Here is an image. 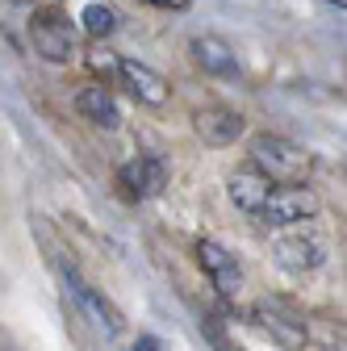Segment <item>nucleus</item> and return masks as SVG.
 I'll use <instances>...</instances> for the list:
<instances>
[{
  "instance_id": "1",
  "label": "nucleus",
  "mask_w": 347,
  "mask_h": 351,
  "mask_svg": "<svg viewBox=\"0 0 347 351\" xmlns=\"http://www.w3.org/2000/svg\"><path fill=\"white\" fill-rule=\"evenodd\" d=\"M251 159H255V171H264L268 180L276 184V180H301L306 176V151L301 147H293L289 138H276V134H259L255 143H251Z\"/></svg>"
},
{
  "instance_id": "2",
  "label": "nucleus",
  "mask_w": 347,
  "mask_h": 351,
  "mask_svg": "<svg viewBox=\"0 0 347 351\" xmlns=\"http://www.w3.org/2000/svg\"><path fill=\"white\" fill-rule=\"evenodd\" d=\"M29 38H34V51L47 59V63H67L75 55V25L59 9L38 13L29 21Z\"/></svg>"
},
{
  "instance_id": "3",
  "label": "nucleus",
  "mask_w": 347,
  "mask_h": 351,
  "mask_svg": "<svg viewBox=\"0 0 347 351\" xmlns=\"http://www.w3.org/2000/svg\"><path fill=\"white\" fill-rule=\"evenodd\" d=\"M314 213H318V197L310 189H301V184L276 189V193H268L264 205H259V217H264L268 226H293V222H306Z\"/></svg>"
},
{
  "instance_id": "4",
  "label": "nucleus",
  "mask_w": 347,
  "mask_h": 351,
  "mask_svg": "<svg viewBox=\"0 0 347 351\" xmlns=\"http://www.w3.org/2000/svg\"><path fill=\"white\" fill-rule=\"evenodd\" d=\"M193 130H197V138H201V143H209V147H230V143H239V138H243L247 121H243V113H239V109H226V105H205V109H197V113H193Z\"/></svg>"
},
{
  "instance_id": "5",
  "label": "nucleus",
  "mask_w": 347,
  "mask_h": 351,
  "mask_svg": "<svg viewBox=\"0 0 347 351\" xmlns=\"http://www.w3.org/2000/svg\"><path fill=\"white\" fill-rule=\"evenodd\" d=\"M117 180L130 197H155L163 193L167 184V163L159 155H139V159H130L121 171H117Z\"/></svg>"
},
{
  "instance_id": "6",
  "label": "nucleus",
  "mask_w": 347,
  "mask_h": 351,
  "mask_svg": "<svg viewBox=\"0 0 347 351\" xmlns=\"http://www.w3.org/2000/svg\"><path fill=\"white\" fill-rule=\"evenodd\" d=\"M197 259H201V268L213 276V285H218V293H222V297H235V293L243 289L239 263H235V255H230L226 247H218V243L201 239V243H197Z\"/></svg>"
},
{
  "instance_id": "7",
  "label": "nucleus",
  "mask_w": 347,
  "mask_h": 351,
  "mask_svg": "<svg viewBox=\"0 0 347 351\" xmlns=\"http://www.w3.org/2000/svg\"><path fill=\"white\" fill-rule=\"evenodd\" d=\"M117 75H121V84H125L143 105H163V101H167V80H163L159 71H151L147 63L121 59V63H117Z\"/></svg>"
},
{
  "instance_id": "8",
  "label": "nucleus",
  "mask_w": 347,
  "mask_h": 351,
  "mask_svg": "<svg viewBox=\"0 0 347 351\" xmlns=\"http://www.w3.org/2000/svg\"><path fill=\"white\" fill-rule=\"evenodd\" d=\"M251 318L264 326L285 351H301V347H306V322H297L293 314L276 310V305H255V314H251Z\"/></svg>"
},
{
  "instance_id": "9",
  "label": "nucleus",
  "mask_w": 347,
  "mask_h": 351,
  "mask_svg": "<svg viewBox=\"0 0 347 351\" xmlns=\"http://www.w3.org/2000/svg\"><path fill=\"white\" fill-rule=\"evenodd\" d=\"M193 59H197V67H205L209 75H239V59H235V51L226 47L222 38H213V34H205V38H193Z\"/></svg>"
},
{
  "instance_id": "10",
  "label": "nucleus",
  "mask_w": 347,
  "mask_h": 351,
  "mask_svg": "<svg viewBox=\"0 0 347 351\" xmlns=\"http://www.w3.org/2000/svg\"><path fill=\"white\" fill-rule=\"evenodd\" d=\"M75 105H80L84 117H88L93 125H101V130H117L121 125V109H117V101H113V93H109L105 84L84 88V93L75 97Z\"/></svg>"
},
{
  "instance_id": "11",
  "label": "nucleus",
  "mask_w": 347,
  "mask_h": 351,
  "mask_svg": "<svg viewBox=\"0 0 347 351\" xmlns=\"http://www.w3.org/2000/svg\"><path fill=\"white\" fill-rule=\"evenodd\" d=\"M268 193H272V180H268L264 171H255V167L230 176V201H235L243 213H259V205L268 201Z\"/></svg>"
},
{
  "instance_id": "12",
  "label": "nucleus",
  "mask_w": 347,
  "mask_h": 351,
  "mask_svg": "<svg viewBox=\"0 0 347 351\" xmlns=\"http://www.w3.org/2000/svg\"><path fill=\"white\" fill-rule=\"evenodd\" d=\"M276 259L285 263V268H293V272H314V268H322V247L314 243V239H306V234H293V239H276Z\"/></svg>"
},
{
  "instance_id": "13",
  "label": "nucleus",
  "mask_w": 347,
  "mask_h": 351,
  "mask_svg": "<svg viewBox=\"0 0 347 351\" xmlns=\"http://www.w3.org/2000/svg\"><path fill=\"white\" fill-rule=\"evenodd\" d=\"M71 289H75V297H80L84 305H88V310H93V318H97V322H101V326H105L109 335H121L125 318L117 314V305H113V301H105V297H101L97 289H88V285H84L80 276H71Z\"/></svg>"
},
{
  "instance_id": "14",
  "label": "nucleus",
  "mask_w": 347,
  "mask_h": 351,
  "mask_svg": "<svg viewBox=\"0 0 347 351\" xmlns=\"http://www.w3.org/2000/svg\"><path fill=\"white\" fill-rule=\"evenodd\" d=\"M80 25H84V34H88V38H109L117 29V13L109 5H88V9L80 13Z\"/></svg>"
},
{
  "instance_id": "15",
  "label": "nucleus",
  "mask_w": 347,
  "mask_h": 351,
  "mask_svg": "<svg viewBox=\"0 0 347 351\" xmlns=\"http://www.w3.org/2000/svg\"><path fill=\"white\" fill-rule=\"evenodd\" d=\"M88 67H93V71H105V75H109V71H117V63H113L109 55H105V59H101V55H93V59H88Z\"/></svg>"
},
{
  "instance_id": "16",
  "label": "nucleus",
  "mask_w": 347,
  "mask_h": 351,
  "mask_svg": "<svg viewBox=\"0 0 347 351\" xmlns=\"http://www.w3.org/2000/svg\"><path fill=\"white\" fill-rule=\"evenodd\" d=\"M151 9H189V0H143Z\"/></svg>"
},
{
  "instance_id": "17",
  "label": "nucleus",
  "mask_w": 347,
  "mask_h": 351,
  "mask_svg": "<svg viewBox=\"0 0 347 351\" xmlns=\"http://www.w3.org/2000/svg\"><path fill=\"white\" fill-rule=\"evenodd\" d=\"M134 351H163V343H159V339H151V335H143V339L134 343Z\"/></svg>"
},
{
  "instance_id": "18",
  "label": "nucleus",
  "mask_w": 347,
  "mask_h": 351,
  "mask_svg": "<svg viewBox=\"0 0 347 351\" xmlns=\"http://www.w3.org/2000/svg\"><path fill=\"white\" fill-rule=\"evenodd\" d=\"M17 5H25V0H17Z\"/></svg>"
}]
</instances>
